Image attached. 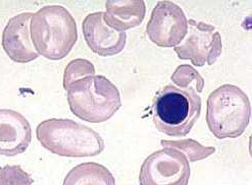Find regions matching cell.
I'll return each mask as SVG.
<instances>
[{
  "instance_id": "cell-1",
  "label": "cell",
  "mask_w": 252,
  "mask_h": 185,
  "mask_svg": "<svg viewBox=\"0 0 252 185\" xmlns=\"http://www.w3.org/2000/svg\"><path fill=\"white\" fill-rule=\"evenodd\" d=\"M30 35L39 55L49 60H62L77 43V23L65 7L45 5L33 13Z\"/></svg>"
},
{
  "instance_id": "cell-2",
  "label": "cell",
  "mask_w": 252,
  "mask_h": 185,
  "mask_svg": "<svg viewBox=\"0 0 252 185\" xmlns=\"http://www.w3.org/2000/svg\"><path fill=\"white\" fill-rule=\"evenodd\" d=\"M36 135L42 147L62 157H93L105 148L99 133L72 119L42 121L36 128Z\"/></svg>"
},
{
  "instance_id": "cell-3",
  "label": "cell",
  "mask_w": 252,
  "mask_h": 185,
  "mask_svg": "<svg viewBox=\"0 0 252 185\" xmlns=\"http://www.w3.org/2000/svg\"><path fill=\"white\" fill-rule=\"evenodd\" d=\"M201 98L194 90L166 85L152 102V120L167 136H186L200 117Z\"/></svg>"
},
{
  "instance_id": "cell-4",
  "label": "cell",
  "mask_w": 252,
  "mask_h": 185,
  "mask_svg": "<svg viewBox=\"0 0 252 185\" xmlns=\"http://www.w3.org/2000/svg\"><path fill=\"white\" fill-rule=\"evenodd\" d=\"M66 92L74 115L90 123L109 120L122 107L118 88L101 75L84 78L74 82Z\"/></svg>"
},
{
  "instance_id": "cell-5",
  "label": "cell",
  "mask_w": 252,
  "mask_h": 185,
  "mask_svg": "<svg viewBox=\"0 0 252 185\" xmlns=\"http://www.w3.org/2000/svg\"><path fill=\"white\" fill-rule=\"evenodd\" d=\"M251 106L244 91L234 84H222L209 94L206 122L218 139L237 138L249 124Z\"/></svg>"
},
{
  "instance_id": "cell-6",
  "label": "cell",
  "mask_w": 252,
  "mask_h": 185,
  "mask_svg": "<svg viewBox=\"0 0 252 185\" xmlns=\"http://www.w3.org/2000/svg\"><path fill=\"white\" fill-rule=\"evenodd\" d=\"M191 175L187 157L174 148L149 155L139 173L140 185H188Z\"/></svg>"
},
{
  "instance_id": "cell-7",
  "label": "cell",
  "mask_w": 252,
  "mask_h": 185,
  "mask_svg": "<svg viewBox=\"0 0 252 185\" xmlns=\"http://www.w3.org/2000/svg\"><path fill=\"white\" fill-rule=\"evenodd\" d=\"M174 49L181 60L198 67L213 65L222 53L221 36L213 25L191 19L185 38Z\"/></svg>"
},
{
  "instance_id": "cell-8",
  "label": "cell",
  "mask_w": 252,
  "mask_h": 185,
  "mask_svg": "<svg viewBox=\"0 0 252 185\" xmlns=\"http://www.w3.org/2000/svg\"><path fill=\"white\" fill-rule=\"evenodd\" d=\"M187 28L188 20L182 8L169 0H162L151 11L146 33L153 44L171 48L185 38Z\"/></svg>"
},
{
  "instance_id": "cell-9",
  "label": "cell",
  "mask_w": 252,
  "mask_h": 185,
  "mask_svg": "<svg viewBox=\"0 0 252 185\" xmlns=\"http://www.w3.org/2000/svg\"><path fill=\"white\" fill-rule=\"evenodd\" d=\"M104 12L88 14L82 23L83 36L88 47L102 57L115 56L123 51L127 43V34L111 28L103 19Z\"/></svg>"
},
{
  "instance_id": "cell-10",
  "label": "cell",
  "mask_w": 252,
  "mask_h": 185,
  "mask_svg": "<svg viewBox=\"0 0 252 185\" xmlns=\"http://www.w3.org/2000/svg\"><path fill=\"white\" fill-rule=\"evenodd\" d=\"M33 13L22 12L11 18L2 33V47L9 58L17 63H29L40 56L30 35Z\"/></svg>"
},
{
  "instance_id": "cell-11",
  "label": "cell",
  "mask_w": 252,
  "mask_h": 185,
  "mask_svg": "<svg viewBox=\"0 0 252 185\" xmlns=\"http://www.w3.org/2000/svg\"><path fill=\"white\" fill-rule=\"evenodd\" d=\"M32 141V128L24 115L0 109V155L13 157L26 152Z\"/></svg>"
},
{
  "instance_id": "cell-12",
  "label": "cell",
  "mask_w": 252,
  "mask_h": 185,
  "mask_svg": "<svg viewBox=\"0 0 252 185\" xmlns=\"http://www.w3.org/2000/svg\"><path fill=\"white\" fill-rule=\"evenodd\" d=\"M105 7L104 22L121 33H126L141 25L146 14V5L143 0H108Z\"/></svg>"
},
{
  "instance_id": "cell-13",
  "label": "cell",
  "mask_w": 252,
  "mask_h": 185,
  "mask_svg": "<svg viewBox=\"0 0 252 185\" xmlns=\"http://www.w3.org/2000/svg\"><path fill=\"white\" fill-rule=\"evenodd\" d=\"M63 185H116V179L105 166L89 162L74 167Z\"/></svg>"
},
{
  "instance_id": "cell-14",
  "label": "cell",
  "mask_w": 252,
  "mask_h": 185,
  "mask_svg": "<svg viewBox=\"0 0 252 185\" xmlns=\"http://www.w3.org/2000/svg\"><path fill=\"white\" fill-rule=\"evenodd\" d=\"M162 148H174L183 153L190 162L201 161L216 152L213 147H204L194 139H181V140H161Z\"/></svg>"
},
{
  "instance_id": "cell-15",
  "label": "cell",
  "mask_w": 252,
  "mask_h": 185,
  "mask_svg": "<svg viewBox=\"0 0 252 185\" xmlns=\"http://www.w3.org/2000/svg\"><path fill=\"white\" fill-rule=\"evenodd\" d=\"M172 81L177 88L182 90H194L199 94L204 88V79L193 66L182 64L176 68L171 77Z\"/></svg>"
},
{
  "instance_id": "cell-16",
  "label": "cell",
  "mask_w": 252,
  "mask_h": 185,
  "mask_svg": "<svg viewBox=\"0 0 252 185\" xmlns=\"http://www.w3.org/2000/svg\"><path fill=\"white\" fill-rule=\"evenodd\" d=\"M95 67L87 59H74L71 62H69L65 69H64V74H63V88L65 91H67L71 85L84 79L86 77L90 76H95Z\"/></svg>"
},
{
  "instance_id": "cell-17",
  "label": "cell",
  "mask_w": 252,
  "mask_h": 185,
  "mask_svg": "<svg viewBox=\"0 0 252 185\" xmlns=\"http://www.w3.org/2000/svg\"><path fill=\"white\" fill-rule=\"evenodd\" d=\"M34 179L18 165L0 168V185H33Z\"/></svg>"
}]
</instances>
